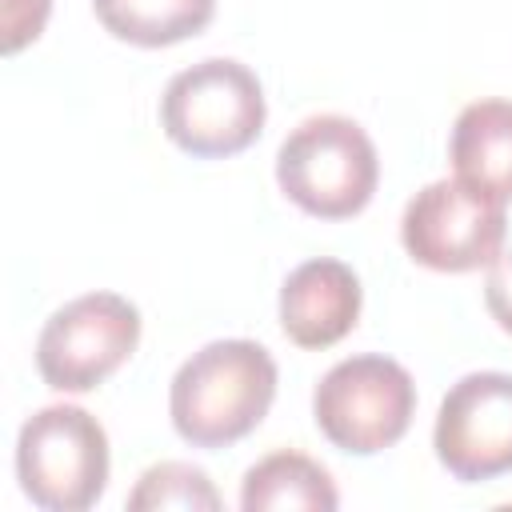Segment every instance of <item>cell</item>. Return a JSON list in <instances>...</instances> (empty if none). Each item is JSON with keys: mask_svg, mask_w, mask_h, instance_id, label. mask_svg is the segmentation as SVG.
<instances>
[{"mask_svg": "<svg viewBox=\"0 0 512 512\" xmlns=\"http://www.w3.org/2000/svg\"><path fill=\"white\" fill-rule=\"evenodd\" d=\"M380 180L372 136L336 112L300 120L276 152L280 192L320 220H348L368 208Z\"/></svg>", "mask_w": 512, "mask_h": 512, "instance_id": "2", "label": "cell"}, {"mask_svg": "<svg viewBox=\"0 0 512 512\" xmlns=\"http://www.w3.org/2000/svg\"><path fill=\"white\" fill-rule=\"evenodd\" d=\"M504 200L452 180L424 184L400 216V240L408 256L432 272H472L488 268L504 252Z\"/></svg>", "mask_w": 512, "mask_h": 512, "instance_id": "7", "label": "cell"}, {"mask_svg": "<svg viewBox=\"0 0 512 512\" xmlns=\"http://www.w3.org/2000/svg\"><path fill=\"white\" fill-rule=\"evenodd\" d=\"M432 448L436 460L464 484L496 480L512 472V376L508 372L460 376L440 400Z\"/></svg>", "mask_w": 512, "mask_h": 512, "instance_id": "8", "label": "cell"}, {"mask_svg": "<svg viewBox=\"0 0 512 512\" xmlns=\"http://www.w3.org/2000/svg\"><path fill=\"white\" fill-rule=\"evenodd\" d=\"M484 304H488L492 320L512 336V248L500 252V256L488 264V276H484Z\"/></svg>", "mask_w": 512, "mask_h": 512, "instance_id": "15", "label": "cell"}, {"mask_svg": "<svg viewBox=\"0 0 512 512\" xmlns=\"http://www.w3.org/2000/svg\"><path fill=\"white\" fill-rule=\"evenodd\" d=\"M336 504H340V496H336L328 468L304 452H292V448L256 460L240 484V508L244 512H284V508L332 512Z\"/></svg>", "mask_w": 512, "mask_h": 512, "instance_id": "11", "label": "cell"}, {"mask_svg": "<svg viewBox=\"0 0 512 512\" xmlns=\"http://www.w3.org/2000/svg\"><path fill=\"white\" fill-rule=\"evenodd\" d=\"M140 344V312L120 292H84L56 308L36 340V368L56 392L100 388Z\"/></svg>", "mask_w": 512, "mask_h": 512, "instance_id": "6", "label": "cell"}, {"mask_svg": "<svg viewBox=\"0 0 512 512\" xmlns=\"http://www.w3.org/2000/svg\"><path fill=\"white\" fill-rule=\"evenodd\" d=\"M128 508L132 512H160V508H184V512H216L220 508V492L212 488L208 472L196 468V464H184V460H164V464H152L132 496H128Z\"/></svg>", "mask_w": 512, "mask_h": 512, "instance_id": "13", "label": "cell"}, {"mask_svg": "<svg viewBox=\"0 0 512 512\" xmlns=\"http://www.w3.org/2000/svg\"><path fill=\"white\" fill-rule=\"evenodd\" d=\"M264 88L256 72L228 56H208L176 72L160 96L164 136L200 160L244 152L264 132Z\"/></svg>", "mask_w": 512, "mask_h": 512, "instance_id": "3", "label": "cell"}, {"mask_svg": "<svg viewBox=\"0 0 512 512\" xmlns=\"http://www.w3.org/2000/svg\"><path fill=\"white\" fill-rule=\"evenodd\" d=\"M416 412V384L392 356L364 352L332 364L312 392V420L324 440L352 456L392 448Z\"/></svg>", "mask_w": 512, "mask_h": 512, "instance_id": "5", "label": "cell"}, {"mask_svg": "<svg viewBox=\"0 0 512 512\" xmlns=\"http://www.w3.org/2000/svg\"><path fill=\"white\" fill-rule=\"evenodd\" d=\"M92 12L116 40L168 48L204 32L216 16V0H92Z\"/></svg>", "mask_w": 512, "mask_h": 512, "instance_id": "12", "label": "cell"}, {"mask_svg": "<svg viewBox=\"0 0 512 512\" xmlns=\"http://www.w3.org/2000/svg\"><path fill=\"white\" fill-rule=\"evenodd\" d=\"M108 432L80 404H48L24 420L16 480L44 512H84L108 488Z\"/></svg>", "mask_w": 512, "mask_h": 512, "instance_id": "4", "label": "cell"}, {"mask_svg": "<svg viewBox=\"0 0 512 512\" xmlns=\"http://www.w3.org/2000/svg\"><path fill=\"white\" fill-rule=\"evenodd\" d=\"M276 400V360L256 340H212L192 352L168 388V416L192 448L244 440Z\"/></svg>", "mask_w": 512, "mask_h": 512, "instance_id": "1", "label": "cell"}, {"mask_svg": "<svg viewBox=\"0 0 512 512\" xmlns=\"http://www.w3.org/2000/svg\"><path fill=\"white\" fill-rule=\"evenodd\" d=\"M52 0H4V52H20L48 24Z\"/></svg>", "mask_w": 512, "mask_h": 512, "instance_id": "14", "label": "cell"}, {"mask_svg": "<svg viewBox=\"0 0 512 512\" xmlns=\"http://www.w3.org/2000/svg\"><path fill=\"white\" fill-rule=\"evenodd\" d=\"M448 160L464 184L508 204L512 200V100H472L452 124Z\"/></svg>", "mask_w": 512, "mask_h": 512, "instance_id": "10", "label": "cell"}, {"mask_svg": "<svg viewBox=\"0 0 512 512\" xmlns=\"http://www.w3.org/2000/svg\"><path fill=\"white\" fill-rule=\"evenodd\" d=\"M360 280L344 260L316 256L280 284V328L296 348H332L360 320Z\"/></svg>", "mask_w": 512, "mask_h": 512, "instance_id": "9", "label": "cell"}]
</instances>
